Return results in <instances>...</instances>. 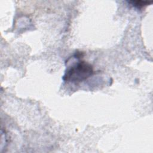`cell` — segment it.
Segmentation results:
<instances>
[{
	"label": "cell",
	"instance_id": "2",
	"mask_svg": "<svg viewBox=\"0 0 153 153\" xmlns=\"http://www.w3.org/2000/svg\"><path fill=\"white\" fill-rule=\"evenodd\" d=\"M128 3L133 5L134 7L137 8H141L145 6H146L152 3V2L148 1H129Z\"/></svg>",
	"mask_w": 153,
	"mask_h": 153
},
{
	"label": "cell",
	"instance_id": "1",
	"mask_svg": "<svg viewBox=\"0 0 153 153\" xmlns=\"http://www.w3.org/2000/svg\"><path fill=\"white\" fill-rule=\"evenodd\" d=\"M93 73V69L90 64L79 61L66 71L63 79L66 82L78 83L91 76Z\"/></svg>",
	"mask_w": 153,
	"mask_h": 153
}]
</instances>
